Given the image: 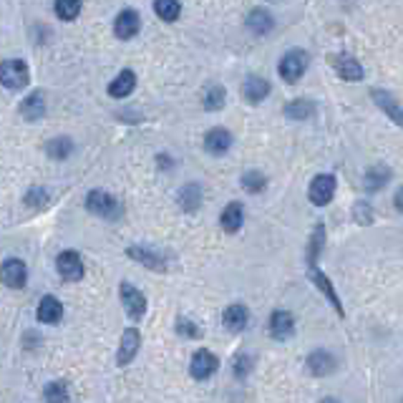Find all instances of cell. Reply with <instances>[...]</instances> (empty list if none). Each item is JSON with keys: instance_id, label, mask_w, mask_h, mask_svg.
I'll use <instances>...</instances> for the list:
<instances>
[{"instance_id": "obj_1", "label": "cell", "mask_w": 403, "mask_h": 403, "mask_svg": "<svg viewBox=\"0 0 403 403\" xmlns=\"http://www.w3.org/2000/svg\"><path fill=\"white\" fill-rule=\"evenodd\" d=\"M30 84L28 63L20 58H6L0 60V86H6L8 91H23Z\"/></svg>"}, {"instance_id": "obj_23", "label": "cell", "mask_w": 403, "mask_h": 403, "mask_svg": "<svg viewBox=\"0 0 403 403\" xmlns=\"http://www.w3.org/2000/svg\"><path fill=\"white\" fill-rule=\"evenodd\" d=\"M46 154H49L51 159H56V162H63V159H68L73 154V139L68 136H53L46 141Z\"/></svg>"}, {"instance_id": "obj_12", "label": "cell", "mask_w": 403, "mask_h": 403, "mask_svg": "<svg viewBox=\"0 0 403 403\" xmlns=\"http://www.w3.org/2000/svg\"><path fill=\"white\" fill-rule=\"evenodd\" d=\"M141 28V20H139V13L136 11H121L114 20V36L121 38V41H129L134 38Z\"/></svg>"}, {"instance_id": "obj_18", "label": "cell", "mask_w": 403, "mask_h": 403, "mask_svg": "<svg viewBox=\"0 0 403 403\" xmlns=\"http://www.w3.org/2000/svg\"><path fill=\"white\" fill-rule=\"evenodd\" d=\"M134 89H136V76H134V71L124 68V71H121L119 76L108 84V96L111 98H127Z\"/></svg>"}, {"instance_id": "obj_2", "label": "cell", "mask_w": 403, "mask_h": 403, "mask_svg": "<svg viewBox=\"0 0 403 403\" xmlns=\"http://www.w3.org/2000/svg\"><path fill=\"white\" fill-rule=\"evenodd\" d=\"M307 63H310V58H307L305 51H300V49L288 51V53L280 58V66H277L280 79L288 81V84H295V81L302 79V73L307 71Z\"/></svg>"}, {"instance_id": "obj_3", "label": "cell", "mask_w": 403, "mask_h": 403, "mask_svg": "<svg viewBox=\"0 0 403 403\" xmlns=\"http://www.w3.org/2000/svg\"><path fill=\"white\" fill-rule=\"evenodd\" d=\"M86 210L91 215L103 217V219H119L121 217V205L116 202L108 192H101V189H94L86 197Z\"/></svg>"}, {"instance_id": "obj_5", "label": "cell", "mask_w": 403, "mask_h": 403, "mask_svg": "<svg viewBox=\"0 0 403 403\" xmlns=\"http://www.w3.org/2000/svg\"><path fill=\"white\" fill-rule=\"evenodd\" d=\"M0 283L11 290H20L28 283V267H25L23 260L18 257H8L3 265H0Z\"/></svg>"}, {"instance_id": "obj_36", "label": "cell", "mask_w": 403, "mask_h": 403, "mask_svg": "<svg viewBox=\"0 0 403 403\" xmlns=\"http://www.w3.org/2000/svg\"><path fill=\"white\" fill-rule=\"evenodd\" d=\"M177 333H179V335H184V338H199V328L189 318H184V315L177 320Z\"/></svg>"}, {"instance_id": "obj_17", "label": "cell", "mask_w": 403, "mask_h": 403, "mask_svg": "<svg viewBox=\"0 0 403 403\" xmlns=\"http://www.w3.org/2000/svg\"><path fill=\"white\" fill-rule=\"evenodd\" d=\"M36 315H38V320H41V323L56 325V323H60V318H63V305H60L58 298L46 295V298H41V302H38Z\"/></svg>"}, {"instance_id": "obj_40", "label": "cell", "mask_w": 403, "mask_h": 403, "mask_svg": "<svg viewBox=\"0 0 403 403\" xmlns=\"http://www.w3.org/2000/svg\"><path fill=\"white\" fill-rule=\"evenodd\" d=\"M320 403H340V401H338V398H331V396H328V398H323V401H320Z\"/></svg>"}, {"instance_id": "obj_25", "label": "cell", "mask_w": 403, "mask_h": 403, "mask_svg": "<svg viewBox=\"0 0 403 403\" xmlns=\"http://www.w3.org/2000/svg\"><path fill=\"white\" fill-rule=\"evenodd\" d=\"M388 179H391V169L383 167V164H376L366 172V189L368 192H380L388 184Z\"/></svg>"}, {"instance_id": "obj_10", "label": "cell", "mask_w": 403, "mask_h": 403, "mask_svg": "<svg viewBox=\"0 0 403 403\" xmlns=\"http://www.w3.org/2000/svg\"><path fill=\"white\" fill-rule=\"evenodd\" d=\"M217 368H219V361H217L215 353H210V350H197L194 358H192L189 371H192V376L197 380H205V378H210V376L217 373Z\"/></svg>"}, {"instance_id": "obj_11", "label": "cell", "mask_w": 403, "mask_h": 403, "mask_svg": "<svg viewBox=\"0 0 403 403\" xmlns=\"http://www.w3.org/2000/svg\"><path fill=\"white\" fill-rule=\"evenodd\" d=\"M18 114H20V119H25V121H41L43 116H46V96H43V91L28 94V96L20 101Z\"/></svg>"}, {"instance_id": "obj_19", "label": "cell", "mask_w": 403, "mask_h": 403, "mask_svg": "<svg viewBox=\"0 0 403 403\" xmlns=\"http://www.w3.org/2000/svg\"><path fill=\"white\" fill-rule=\"evenodd\" d=\"M247 320H250V313L242 305H229L222 315V325L229 333H242L247 328Z\"/></svg>"}, {"instance_id": "obj_14", "label": "cell", "mask_w": 403, "mask_h": 403, "mask_svg": "<svg viewBox=\"0 0 403 403\" xmlns=\"http://www.w3.org/2000/svg\"><path fill=\"white\" fill-rule=\"evenodd\" d=\"M373 101H376V106H378L380 111H383V114L393 121V124H398V127L403 129V106L391 96V94H388V91L376 89L373 91Z\"/></svg>"}, {"instance_id": "obj_38", "label": "cell", "mask_w": 403, "mask_h": 403, "mask_svg": "<svg viewBox=\"0 0 403 403\" xmlns=\"http://www.w3.org/2000/svg\"><path fill=\"white\" fill-rule=\"evenodd\" d=\"M355 219H358L361 224L371 222V219H373V217H371V207H366L363 202H358V205H355Z\"/></svg>"}, {"instance_id": "obj_34", "label": "cell", "mask_w": 403, "mask_h": 403, "mask_svg": "<svg viewBox=\"0 0 403 403\" xmlns=\"http://www.w3.org/2000/svg\"><path fill=\"white\" fill-rule=\"evenodd\" d=\"M323 240H325V229L323 224H318L313 237H310V245H307V265H315V262H318V255L320 250H323Z\"/></svg>"}, {"instance_id": "obj_22", "label": "cell", "mask_w": 403, "mask_h": 403, "mask_svg": "<svg viewBox=\"0 0 403 403\" xmlns=\"http://www.w3.org/2000/svg\"><path fill=\"white\" fill-rule=\"evenodd\" d=\"M295 331V320L293 315L285 313V310H275L270 318V333L277 338V340H283V338H290Z\"/></svg>"}, {"instance_id": "obj_13", "label": "cell", "mask_w": 403, "mask_h": 403, "mask_svg": "<svg viewBox=\"0 0 403 403\" xmlns=\"http://www.w3.org/2000/svg\"><path fill=\"white\" fill-rule=\"evenodd\" d=\"M127 255L132 260H136V262H141L144 267H149V270H154V272H164V270H167V260H164V255L154 252V250H149V247L132 245L127 250Z\"/></svg>"}, {"instance_id": "obj_16", "label": "cell", "mask_w": 403, "mask_h": 403, "mask_svg": "<svg viewBox=\"0 0 403 403\" xmlns=\"http://www.w3.org/2000/svg\"><path fill=\"white\" fill-rule=\"evenodd\" d=\"M229 146H232V134L227 132V129H212V132H207L205 136V149L210 151V154H215V157H222V154H227Z\"/></svg>"}, {"instance_id": "obj_32", "label": "cell", "mask_w": 403, "mask_h": 403, "mask_svg": "<svg viewBox=\"0 0 403 403\" xmlns=\"http://www.w3.org/2000/svg\"><path fill=\"white\" fill-rule=\"evenodd\" d=\"M53 11L60 20H76L81 13V0H56Z\"/></svg>"}, {"instance_id": "obj_20", "label": "cell", "mask_w": 403, "mask_h": 403, "mask_svg": "<svg viewBox=\"0 0 403 403\" xmlns=\"http://www.w3.org/2000/svg\"><path fill=\"white\" fill-rule=\"evenodd\" d=\"M219 222H222V229L224 232H229V235L240 232L242 222H245V212H242L240 202H229V205L224 207L222 217H219Z\"/></svg>"}, {"instance_id": "obj_8", "label": "cell", "mask_w": 403, "mask_h": 403, "mask_svg": "<svg viewBox=\"0 0 403 403\" xmlns=\"http://www.w3.org/2000/svg\"><path fill=\"white\" fill-rule=\"evenodd\" d=\"M331 66L335 68V73L343 81H361L363 79V66L348 53H333Z\"/></svg>"}, {"instance_id": "obj_6", "label": "cell", "mask_w": 403, "mask_h": 403, "mask_svg": "<svg viewBox=\"0 0 403 403\" xmlns=\"http://www.w3.org/2000/svg\"><path fill=\"white\" fill-rule=\"evenodd\" d=\"M121 293V302H124V310L132 320H141L146 315V298L141 290H136L132 283H121L119 288Z\"/></svg>"}, {"instance_id": "obj_29", "label": "cell", "mask_w": 403, "mask_h": 403, "mask_svg": "<svg viewBox=\"0 0 403 403\" xmlns=\"http://www.w3.org/2000/svg\"><path fill=\"white\" fill-rule=\"evenodd\" d=\"M224 101H227V94H224V89L219 84H210L205 89V94H202V103H205L207 111H219L224 106Z\"/></svg>"}, {"instance_id": "obj_33", "label": "cell", "mask_w": 403, "mask_h": 403, "mask_svg": "<svg viewBox=\"0 0 403 403\" xmlns=\"http://www.w3.org/2000/svg\"><path fill=\"white\" fill-rule=\"evenodd\" d=\"M242 187H245L250 194H260L267 187V179L262 172H255L252 169V172H245V174H242Z\"/></svg>"}, {"instance_id": "obj_24", "label": "cell", "mask_w": 403, "mask_h": 403, "mask_svg": "<svg viewBox=\"0 0 403 403\" xmlns=\"http://www.w3.org/2000/svg\"><path fill=\"white\" fill-rule=\"evenodd\" d=\"M307 270H310V277H313V283L318 285L320 290L325 293V298L333 302V307L338 310V315H343V305H340V300H338V295H335V288L331 285V280L323 275V272L318 270V265H307Z\"/></svg>"}, {"instance_id": "obj_35", "label": "cell", "mask_w": 403, "mask_h": 403, "mask_svg": "<svg viewBox=\"0 0 403 403\" xmlns=\"http://www.w3.org/2000/svg\"><path fill=\"white\" fill-rule=\"evenodd\" d=\"M23 202H25V207H30V210H43V207L49 205V192L43 187H30L28 192H25Z\"/></svg>"}, {"instance_id": "obj_30", "label": "cell", "mask_w": 403, "mask_h": 403, "mask_svg": "<svg viewBox=\"0 0 403 403\" xmlns=\"http://www.w3.org/2000/svg\"><path fill=\"white\" fill-rule=\"evenodd\" d=\"M43 401H46V403H68V401H71V391H68L66 380H53V383L46 385V391H43Z\"/></svg>"}, {"instance_id": "obj_31", "label": "cell", "mask_w": 403, "mask_h": 403, "mask_svg": "<svg viewBox=\"0 0 403 403\" xmlns=\"http://www.w3.org/2000/svg\"><path fill=\"white\" fill-rule=\"evenodd\" d=\"M154 13L164 23H174L181 13V3L179 0H154Z\"/></svg>"}, {"instance_id": "obj_27", "label": "cell", "mask_w": 403, "mask_h": 403, "mask_svg": "<svg viewBox=\"0 0 403 403\" xmlns=\"http://www.w3.org/2000/svg\"><path fill=\"white\" fill-rule=\"evenodd\" d=\"M315 111V103L307 101V98H295V101H290L288 106H285V116L293 121H305L310 119Z\"/></svg>"}, {"instance_id": "obj_28", "label": "cell", "mask_w": 403, "mask_h": 403, "mask_svg": "<svg viewBox=\"0 0 403 403\" xmlns=\"http://www.w3.org/2000/svg\"><path fill=\"white\" fill-rule=\"evenodd\" d=\"M247 28L252 30V33H257V36H265V33H270L272 30V15L267 11H262V8H257V11L250 13Z\"/></svg>"}, {"instance_id": "obj_15", "label": "cell", "mask_w": 403, "mask_h": 403, "mask_svg": "<svg viewBox=\"0 0 403 403\" xmlns=\"http://www.w3.org/2000/svg\"><path fill=\"white\" fill-rule=\"evenodd\" d=\"M338 368L335 358H333V353H328V350H315V353L307 355V371L313 376H331L333 371Z\"/></svg>"}, {"instance_id": "obj_39", "label": "cell", "mask_w": 403, "mask_h": 403, "mask_svg": "<svg viewBox=\"0 0 403 403\" xmlns=\"http://www.w3.org/2000/svg\"><path fill=\"white\" fill-rule=\"evenodd\" d=\"M393 205H396V210H398V212H403V187L396 192V199H393Z\"/></svg>"}, {"instance_id": "obj_9", "label": "cell", "mask_w": 403, "mask_h": 403, "mask_svg": "<svg viewBox=\"0 0 403 403\" xmlns=\"http://www.w3.org/2000/svg\"><path fill=\"white\" fill-rule=\"evenodd\" d=\"M139 348H141V335H139L136 328H127L121 333V343H119V355H116V363L119 366H129V363L136 358Z\"/></svg>"}, {"instance_id": "obj_37", "label": "cell", "mask_w": 403, "mask_h": 403, "mask_svg": "<svg viewBox=\"0 0 403 403\" xmlns=\"http://www.w3.org/2000/svg\"><path fill=\"white\" fill-rule=\"evenodd\" d=\"M250 368H252V361H250V355H245V353L237 355V361H235V373L240 376V378H242V376L250 373Z\"/></svg>"}, {"instance_id": "obj_26", "label": "cell", "mask_w": 403, "mask_h": 403, "mask_svg": "<svg viewBox=\"0 0 403 403\" xmlns=\"http://www.w3.org/2000/svg\"><path fill=\"white\" fill-rule=\"evenodd\" d=\"M199 205H202V187L199 184H187V187H181L179 192V207L184 212H197Z\"/></svg>"}, {"instance_id": "obj_21", "label": "cell", "mask_w": 403, "mask_h": 403, "mask_svg": "<svg viewBox=\"0 0 403 403\" xmlns=\"http://www.w3.org/2000/svg\"><path fill=\"white\" fill-rule=\"evenodd\" d=\"M245 98L250 103H262L267 96H270V84L265 79H260V76H250L245 81V89H242Z\"/></svg>"}, {"instance_id": "obj_7", "label": "cell", "mask_w": 403, "mask_h": 403, "mask_svg": "<svg viewBox=\"0 0 403 403\" xmlns=\"http://www.w3.org/2000/svg\"><path fill=\"white\" fill-rule=\"evenodd\" d=\"M310 202L315 207H325L335 197V177L333 174H318L313 181H310V192H307Z\"/></svg>"}, {"instance_id": "obj_4", "label": "cell", "mask_w": 403, "mask_h": 403, "mask_svg": "<svg viewBox=\"0 0 403 403\" xmlns=\"http://www.w3.org/2000/svg\"><path fill=\"white\" fill-rule=\"evenodd\" d=\"M56 270H58V275L63 277L66 283H79L81 277H84L86 267L76 250H63V252L56 257Z\"/></svg>"}]
</instances>
